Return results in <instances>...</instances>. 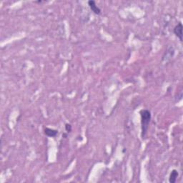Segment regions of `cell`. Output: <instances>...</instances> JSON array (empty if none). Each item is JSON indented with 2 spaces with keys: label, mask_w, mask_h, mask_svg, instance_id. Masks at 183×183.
<instances>
[{
  "label": "cell",
  "mask_w": 183,
  "mask_h": 183,
  "mask_svg": "<svg viewBox=\"0 0 183 183\" xmlns=\"http://www.w3.org/2000/svg\"><path fill=\"white\" fill-rule=\"evenodd\" d=\"M140 116H141L142 137L145 138L148 132L150 122L151 120V112L148 109H142L140 111Z\"/></svg>",
  "instance_id": "cell-1"
},
{
  "label": "cell",
  "mask_w": 183,
  "mask_h": 183,
  "mask_svg": "<svg viewBox=\"0 0 183 183\" xmlns=\"http://www.w3.org/2000/svg\"><path fill=\"white\" fill-rule=\"evenodd\" d=\"M182 29H183V26L181 22H179L176 26L174 27V29H173V32L175 35L177 37V38L179 39L180 41L182 42L183 38H182Z\"/></svg>",
  "instance_id": "cell-2"
},
{
  "label": "cell",
  "mask_w": 183,
  "mask_h": 183,
  "mask_svg": "<svg viewBox=\"0 0 183 183\" xmlns=\"http://www.w3.org/2000/svg\"><path fill=\"white\" fill-rule=\"evenodd\" d=\"M88 5L90 7V9L92 10V12H93L95 15H100L101 13V9H100L99 7L97 6L96 2L93 0H90V1H88Z\"/></svg>",
  "instance_id": "cell-3"
},
{
  "label": "cell",
  "mask_w": 183,
  "mask_h": 183,
  "mask_svg": "<svg viewBox=\"0 0 183 183\" xmlns=\"http://www.w3.org/2000/svg\"><path fill=\"white\" fill-rule=\"evenodd\" d=\"M45 134L49 137H54L58 134V131L56 129H51V128L46 127L45 129Z\"/></svg>",
  "instance_id": "cell-4"
},
{
  "label": "cell",
  "mask_w": 183,
  "mask_h": 183,
  "mask_svg": "<svg viewBox=\"0 0 183 183\" xmlns=\"http://www.w3.org/2000/svg\"><path fill=\"white\" fill-rule=\"evenodd\" d=\"M178 176H179V173H178L177 170H173L170 175L169 182L170 183H175L177 181V178L178 177Z\"/></svg>",
  "instance_id": "cell-5"
},
{
  "label": "cell",
  "mask_w": 183,
  "mask_h": 183,
  "mask_svg": "<svg viewBox=\"0 0 183 183\" xmlns=\"http://www.w3.org/2000/svg\"><path fill=\"white\" fill-rule=\"evenodd\" d=\"M72 125L70 124H66L65 125V129L67 132H70L72 131Z\"/></svg>",
  "instance_id": "cell-6"
}]
</instances>
